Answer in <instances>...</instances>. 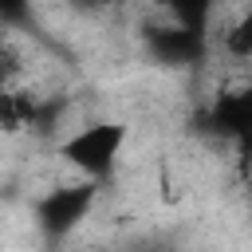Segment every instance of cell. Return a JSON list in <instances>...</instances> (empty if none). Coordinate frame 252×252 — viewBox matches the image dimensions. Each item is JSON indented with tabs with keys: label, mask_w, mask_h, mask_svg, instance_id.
I'll list each match as a JSON object with an SVG mask.
<instances>
[{
	"label": "cell",
	"mask_w": 252,
	"mask_h": 252,
	"mask_svg": "<svg viewBox=\"0 0 252 252\" xmlns=\"http://www.w3.org/2000/svg\"><path fill=\"white\" fill-rule=\"evenodd\" d=\"M94 197H98V185H94V181H79V185H59V189H51V193L35 205L39 232H43L51 244L63 240V236H71V232L79 228V220L91 213Z\"/></svg>",
	"instance_id": "7a4b0ae2"
},
{
	"label": "cell",
	"mask_w": 252,
	"mask_h": 252,
	"mask_svg": "<svg viewBox=\"0 0 252 252\" xmlns=\"http://www.w3.org/2000/svg\"><path fill=\"white\" fill-rule=\"evenodd\" d=\"M205 126L220 138H228L244 161H252V83L240 87V91H224L209 114H205Z\"/></svg>",
	"instance_id": "3957f363"
},
{
	"label": "cell",
	"mask_w": 252,
	"mask_h": 252,
	"mask_svg": "<svg viewBox=\"0 0 252 252\" xmlns=\"http://www.w3.org/2000/svg\"><path fill=\"white\" fill-rule=\"evenodd\" d=\"M35 110H39V98L32 91H0V134L32 130Z\"/></svg>",
	"instance_id": "5b68a950"
},
{
	"label": "cell",
	"mask_w": 252,
	"mask_h": 252,
	"mask_svg": "<svg viewBox=\"0 0 252 252\" xmlns=\"http://www.w3.org/2000/svg\"><path fill=\"white\" fill-rule=\"evenodd\" d=\"M20 51L12 47V43H0V91H4V83L12 79V75H20Z\"/></svg>",
	"instance_id": "ba28073f"
},
{
	"label": "cell",
	"mask_w": 252,
	"mask_h": 252,
	"mask_svg": "<svg viewBox=\"0 0 252 252\" xmlns=\"http://www.w3.org/2000/svg\"><path fill=\"white\" fill-rule=\"evenodd\" d=\"M224 47H228V55H236V59H252V8L236 20V28L224 35Z\"/></svg>",
	"instance_id": "52a82bcc"
},
{
	"label": "cell",
	"mask_w": 252,
	"mask_h": 252,
	"mask_svg": "<svg viewBox=\"0 0 252 252\" xmlns=\"http://www.w3.org/2000/svg\"><path fill=\"white\" fill-rule=\"evenodd\" d=\"M146 43L150 51L161 59V63H201L205 59V35L189 32V28H150L146 32Z\"/></svg>",
	"instance_id": "277c9868"
},
{
	"label": "cell",
	"mask_w": 252,
	"mask_h": 252,
	"mask_svg": "<svg viewBox=\"0 0 252 252\" xmlns=\"http://www.w3.org/2000/svg\"><path fill=\"white\" fill-rule=\"evenodd\" d=\"M63 114H67V98H63V94L39 98V110H35V118H32V130H35V134H51V130L63 122Z\"/></svg>",
	"instance_id": "8992f818"
},
{
	"label": "cell",
	"mask_w": 252,
	"mask_h": 252,
	"mask_svg": "<svg viewBox=\"0 0 252 252\" xmlns=\"http://www.w3.org/2000/svg\"><path fill=\"white\" fill-rule=\"evenodd\" d=\"M122 142H126L122 122H94V126H83L79 134H71L67 142H59V158L67 165H75L87 181L98 185V181H106L114 173Z\"/></svg>",
	"instance_id": "6da1fadb"
}]
</instances>
